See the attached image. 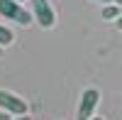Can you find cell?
Here are the masks:
<instances>
[{
    "instance_id": "9c48e42d",
    "label": "cell",
    "mask_w": 122,
    "mask_h": 120,
    "mask_svg": "<svg viewBox=\"0 0 122 120\" xmlns=\"http://www.w3.org/2000/svg\"><path fill=\"white\" fill-rule=\"evenodd\" d=\"M115 27H117V29H120V32H122V15H120V17L115 20Z\"/></svg>"
},
{
    "instance_id": "7c38bea8",
    "label": "cell",
    "mask_w": 122,
    "mask_h": 120,
    "mask_svg": "<svg viewBox=\"0 0 122 120\" xmlns=\"http://www.w3.org/2000/svg\"><path fill=\"white\" fill-rule=\"evenodd\" d=\"M90 120H103V118H95V115H93V118H90Z\"/></svg>"
},
{
    "instance_id": "52a82bcc",
    "label": "cell",
    "mask_w": 122,
    "mask_h": 120,
    "mask_svg": "<svg viewBox=\"0 0 122 120\" xmlns=\"http://www.w3.org/2000/svg\"><path fill=\"white\" fill-rule=\"evenodd\" d=\"M12 120H32V118H29V113H25V115H15Z\"/></svg>"
},
{
    "instance_id": "ba28073f",
    "label": "cell",
    "mask_w": 122,
    "mask_h": 120,
    "mask_svg": "<svg viewBox=\"0 0 122 120\" xmlns=\"http://www.w3.org/2000/svg\"><path fill=\"white\" fill-rule=\"evenodd\" d=\"M0 120H12V118H10V113H5V110H0Z\"/></svg>"
},
{
    "instance_id": "6da1fadb",
    "label": "cell",
    "mask_w": 122,
    "mask_h": 120,
    "mask_svg": "<svg viewBox=\"0 0 122 120\" xmlns=\"http://www.w3.org/2000/svg\"><path fill=\"white\" fill-rule=\"evenodd\" d=\"M0 17L12 20L20 27H29L34 22L32 12H29L27 7H22V3H17V0H0Z\"/></svg>"
},
{
    "instance_id": "8992f818",
    "label": "cell",
    "mask_w": 122,
    "mask_h": 120,
    "mask_svg": "<svg viewBox=\"0 0 122 120\" xmlns=\"http://www.w3.org/2000/svg\"><path fill=\"white\" fill-rule=\"evenodd\" d=\"M15 42V34H12V29H10V27H5V25H0V47H10V44H12Z\"/></svg>"
},
{
    "instance_id": "5bb4252c",
    "label": "cell",
    "mask_w": 122,
    "mask_h": 120,
    "mask_svg": "<svg viewBox=\"0 0 122 120\" xmlns=\"http://www.w3.org/2000/svg\"><path fill=\"white\" fill-rule=\"evenodd\" d=\"M17 3H25V0H17Z\"/></svg>"
},
{
    "instance_id": "30bf717a",
    "label": "cell",
    "mask_w": 122,
    "mask_h": 120,
    "mask_svg": "<svg viewBox=\"0 0 122 120\" xmlns=\"http://www.w3.org/2000/svg\"><path fill=\"white\" fill-rule=\"evenodd\" d=\"M95 3H103V5H107V3H112V0H95Z\"/></svg>"
},
{
    "instance_id": "277c9868",
    "label": "cell",
    "mask_w": 122,
    "mask_h": 120,
    "mask_svg": "<svg viewBox=\"0 0 122 120\" xmlns=\"http://www.w3.org/2000/svg\"><path fill=\"white\" fill-rule=\"evenodd\" d=\"M0 110H5L10 115H25V113H29V105L17 93L7 91V88H0Z\"/></svg>"
},
{
    "instance_id": "4fadbf2b",
    "label": "cell",
    "mask_w": 122,
    "mask_h": 120,
    "mask_svg": "<svg viewBox=\"0 0 122 120\" xmlns=\"http://www.w3.org/2000/svg\"><path fill=\"white\" fill-rule=\"evenodd\" d=\"M3 52H5V49H3V47H0V56H3Z\"/></svg>"
},
{
    "instance_id": "7a4b0ae2",
    "label": "cell",
    "mask_w": 122,
    "mask_h": 120,
    "mask_svg": "<svg viewBox=\"0 0 122 120\" xmlns=\"http://www.w3.org/2000/svg\"><path fill=\"white\" fill-rule=\"evenodd\" d=\"M29 5H32V17L34 22L42 27V29H51L56 25V12L49 0H29Z\"/></svg>"
},
{
    "instance_id": "8fae6325",
    "label": "cell",
    "mask_w": 122,
    "mask_h": 120,
    "mask_svg": "<svg viewBox=\"0 0 122 120\" xmlns=\"http://www.w3.org/2000/svg\"><path fill=\"white\" fill-rule=\"evenodd\" d=\"M112 3H115V5H120V7H122V0H112Z\"/></svg>"
},
{
    "instance_id": "5b68a950",
    "label": "cell",
    "mask_w": 122,
    "mask_h": 120,
    "mask_svg": "<svg viewBox=\"0 0 122 120\" xmlns=\"http://www.w3.org/2000/svg\"><path fill=\"white\" fill-rule=\"evenodd\" d=\"M120 15H122V7L115 5V3H107V5L103 7V20H112V22H115Z\"/></svg>"
},
{
    "instance_id": "3957f363",
    "label": "cell",
    "mask_w": 122,
    "mask_h": 120,
    "mask_svg": "<svg viewBox=\"0 0 122 120\" xmlns=\"http://www.w3.org/2000/svg\"><path fill=\"white\" fill-rule=\"evenodd\" d=\"M100 103V91L98 88H86L81 93V103H78V110H76V120H90L95 115V108Z\"/></svg>"
}]
</instances>
